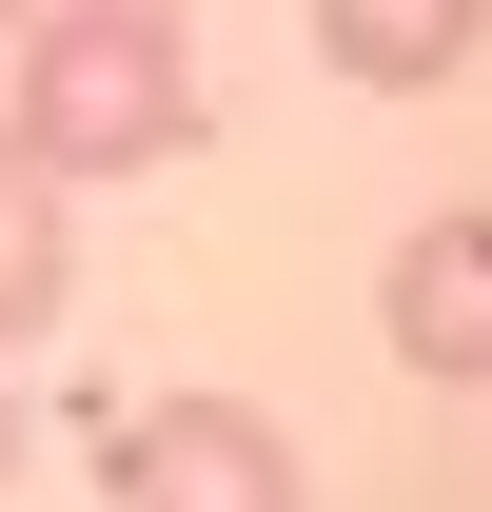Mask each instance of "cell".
<instances>
[{
  "mask_svg": "<svg viewBox=\"0 0 492 512\" xmlns=\"http://www.w3.org/2000/svg\"><path fill=\"white\" fill-rule=\"evenodd\" d=\"M197 40L178 0H40L20 40H0V138L40 158V178H158V158H197Z\"/></svg>",
  "mask_w": 492,
  "mask_h": 512,
  "instance_id": "obj_1",
  "label": "cell"
},
{
  "mask_svg": "<svg viewBox=\"0 0 492 512\" xmlns=\"http://www.w3.org/2000/svg\"><path fill=\"white\" fill-rule=\"evenodd\" d=\"M60 296H79V197L0 138V355H40V335H60Z\"/></svg>",
  "mask_w": 492,
  "mask_h": 512,
  "instance_id": "obj_5",
  "label": "cell"
},
{
  "mask_svg": "<svg viewBox=\"0 0 492 512\" xmlns=\"http://www.w3.org/2000/svg\"><path fill=\"white\" fill-rule=\"evenodd\" d=\"M0 493H20V355H0Z\"/></svg>",
  "mask_w": 492,
  "mask_h": 512,
  "instance_id": "obj_6",
  "label": "cell"
},
{
  "mask_svg": "<svg viewBox=\"0 0 492 512\" xmlns=\"http://www.w3.org/2000/svg\"><path fill=\"white\" fill-rule=\"evenodd\" d=\"M20 20H40V0H0V40H20Z\"/></svg>",
  "mask_w": 492,
  "mask_h": 512,
  "instance_id": "obj_7",
  "label": "cell"
},
{
  "mask_svg": "<svg viewBox=\"0 0 492 512\" xmlns=\"http://www.w3.org/2000/svg\"><path fill=\"white\" fill-rule=\"evenodd\" d=\"M99 512H315V493H296V434L256 394H138L99 434Z\"/></svg>",
  "mask_w": 492,
  "mask_h": 512,
  "instance_id": "obj_2",
  "label": "cell"
},
{
  "mask_svg": "<svg viewBox=\"0 0 492 512\" xmlns=\"http://www.w3.org/2000/svg\"><path fill=\"white\" fill-rule=\"evenodd\" d=\"M492 0H315V60L355 79V99H433V79H473Z\"/></svg>",
  "mask_w": 492,
  "mask_h": 512,
  "instance_id": "obj_4",
  "label": "cell"
},
{
  "mask_svg": "<svg viewBox=\"0 0 492 512\" xmlns=\"http://www.w3.org/2000/svg\"><path fill=\"white\" fill-rule=\"evenodd\" d=\"M394 355L433 394H492V217H414L394 237Z\"/></svg>",
  "mask_w": 492,
  "mask_h": 512,
  "instance_id": "obj_3",
  "label": "cell"
}]
</instances>
